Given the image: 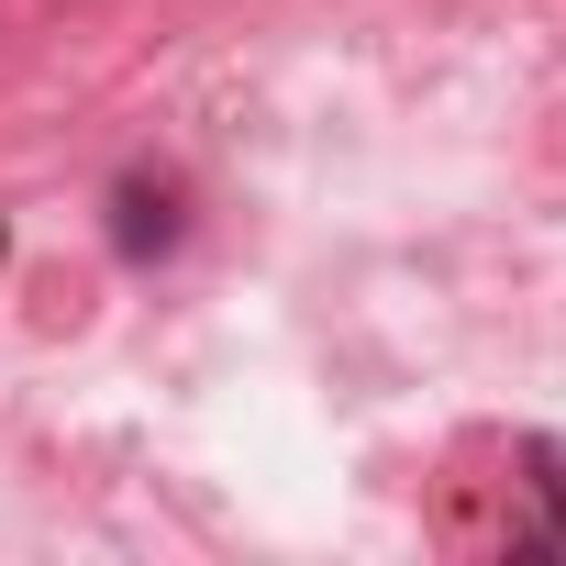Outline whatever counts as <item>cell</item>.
<instances>
[{
	"label": "cell",
	"mask_w": 566,
	"mask_h": 566,
	"mask_svg": "<svg viewBox=\"0 0 566 566\" xmlns=\"http://www.w3.org/2000/svg\"><path fill=\"white\" fill-rule=\"evenodd\" d=\"M112 233H123V255H156V244H178V200L134 178V189H123V222H112Z\"/></svg>",
	"instance_id": "cell-1"
}]
</instances>
